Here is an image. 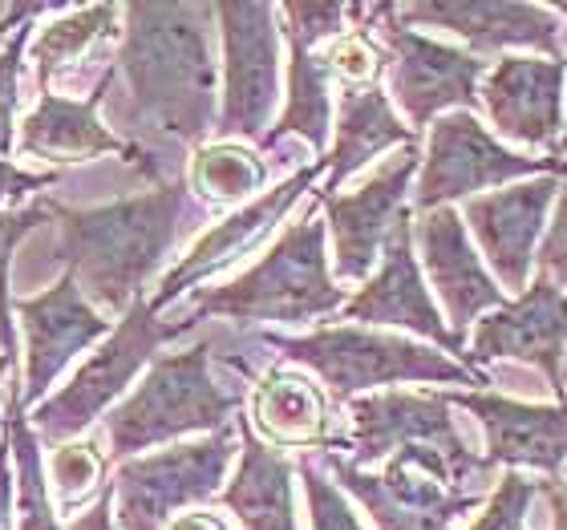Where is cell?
<instances>
[{
	"label": "cell",
	"instance_id": "cell-1",
	"mask_svg": "<svg viewBox=\"0 0 567 530\" xmlns=\"http://www.w3.org/2000/svg\"><path fill=\"white\" fill-rule=\"evenodd\" d=\"M49 215L61 227V263L85 300L126 316L166 251L175 248L190 219L207 215V207H195L183 183H158L154 190L106 207H61L49 199Z\"/></svg>",
	"mask_w": 567,
	"mask_h": 530
},
{
	"label": "cell",
	"instance_id": "cell-2",
	"mask_svg": "<svg viewBox=\"0 0 567 530\" xmlns=\"http://www.w3.org/2000/svg\"><path fill=\"white\" fill-rule=\"evenodd\" d=\"M118 70L146 131L199 150L215 114V4H126Z\"/></svg>",
	"mask_w": 567,
	"mask_h": 530
},
{
	"label": "cell",
	"instance_id": "cell-3",
	"mask_svg": "<svg viewBox=\"0 0 567 530\" xmlns=\"http://www.w3.org/2000/svg\"><path fill=\"white\" fill-rule=\"evenodd\" d=\"M324 236H329V224H320L308 211L264 251L256 268H248L224 288H199L190 304L199 316H224L236 324H260V320L308 324V320L344 312L353 295L332 280Z\"/></svg>",
	"mask_w": 567,
	"mask_h": 530
},
{
	"label": "cell",
	"instance_id": "cell-4",
	"mask_svg": "<svg viewBox=\"0 0 567 530\" xmlns=\"http://www.w3.org/2000/svg\"><path fill=\"white\" fill-rule=\"evenodd\" d=\"M244 409V393L212 373V341L187 353H158L142 385L106 413L110 458L131 461L138 449L166 446L187 434H219Z\"/></svg>",
	"mask_w": 567,
	"mask_h": 530
},
{
	"label": "cell",
	"instance_id": "cell-5",
	"mask_svg": "<svg viewBox=\"0 0 567 530\" xmlns=\"http://www.w3.org/2000/svg\"><path fill=\"white\" fill-rule=\"evenodd\" d=\"M268 349L288 361V365L312 368L332 401H349L361 389H381V385H402V381H442V385H491L486 373L458 365L442 356L437 349L390 336L361 324H341V329H317L308 336H264Z\"/></svg>",
	"mask_w": 567,
	"mask_h": 530
},
{
	"label": "cell",
	"instance_id": "cell-6",
	"mask_svg": "<svg viewBox=\"0 0 567 530\" xmlns=\"http://www.w3.org/2000/svg\"><path fill=\"white\" fill-rule=\"evenodd\" d=\"M190 324H195V320L166 324V320H158L151 300H138V304L118 320V329L106 336V344L65 381V389H58L53 397L41 401L33 409L37 437H41L45 446L78 441L102 413H110V405L126 393V385L138 377L142 368L158 361V349H163L166 341L183 336Z\"/></svg>",
	"mask_w": 567,
	"mask_h": 530
},
{
	"label": "cell",
	"instance_id": "cell-7",
	"mask_svg": "<svg viewBox=\"0 0 567 530\" xmlns=\"http://www.w3.org/2000/svg\"><path fill=\"white\" fill-rule=\"evenodd\" d=\"M349 17L361 21L365 33L378 29V45L390 58L393 102L414 126H434L450 106H458L462 114L478 110L483 102L478 82L486 77V61L402 24L393 17V4H349Z\"/></svg>",
	"mask_w": 567,
	"mask_h": 530
},
{
	"label": "cell",
	"instance_id": "cell-8",
	"mask_svg": "<svg viewBox=\"0 0 567 530\" xmlns=\"http://www.w3.org/2000/svg\"><path fill=\"white\" fill-rule=\"evenodd\" d=\"M353 434L344 437V449H353L357 466L393 458L398 449H430L446 461L458 490L483 495V482H491L495 461L478 458L471 441L458 434L450 417V401L442 393H373V397L349 401Z\"/></svg>",
	"mask_w": 567,
	"mask_h": 530
},
{
	"label": "cell",
	"instance_id": "cell-9",
	"mask_svg": "<svg viewBox=\"0 0 567 530\" xmlns=\"http://www.w3.org/2000/svg\"><path fill=\"white\" fill-rule=\"evenodd\" d=\"M236 446L239 425L231 422L227 429L207 434L203 441L122 461L114 470L118 530H166V522L175 519L178 510L219 502Z\"/></svg>",
	"mask_w": 567,
	"mask_h": 530
},
{
	"label": "cell",
	"instance_id": "cell-10",
	"mask_svg": "<svg viewBox=\"0 0 567 530\" xmlns=\"http://www.w3.org/2000/svg\"><path fill=\"white\" fill-rule=\"evenodd\" d=\"M324 466L378 530H450V522L483 502V495L458 490L450 466L430 449H398L385 470H365L344 454H324Z\"/></svg>",
	"mask_w": 567,
	"mask_h": 530
},
{
	"label": "cell",
	"instance_id": "cell-11",
	"mask_svg": "<svg viewBox=\"0 0 567 530\" xmlns=\"http://www.w3.org/2000/svg\"><path fill=\"white\" fill-rule=\"evenodd\" d=\"M564 170L567 158H527V154L507 150L474 114L454 110L430 126L414 202L422 211H437L454 199H478V190L486 187H503V183L532 175H564Z\"/></svg>",
	"mask_w": 567,
	"mask_h": 530
},
{
	"label": "cell",
	"instance_id": "cell-12",
	"mask_svg": "<svg viewBox=\"0 0 567 530\" xmlns=\"http://www.w3.org/2000/svg\"><path fill=\"white\" fill-rule=\"evenodd\" d=\"M224 33V110L219 142L268 138L276 97H280V9L276 4H215Z\"/></svg>",
	"mask_w": 567,
	"mask_h": 530
},
{
	"label": "cell",
	"instance_id": "cell-13",
	"mask_svg": "<svg viewBox=\"0 0 567 530\" xmlns=\"http://www.w3.org/2000/svg\"><path fill=\"white\" fill-rule=\"evenodd\" d=\"M422 154L417 146H405L393 158H385L378 175L361 183L349 195H324L317 190V202L329 215L332 256H337V280L361 283L373 271V260L390 243L393 227L410 219V183L417 175Z\"/></svg>",
	"mask_w": 567,
	"mask_h": 530
},
{
	"label": "cell",
	"instance_id": "cell-14",
	"mask_svg": "<svg viewBox=\"0 0 567 530\" xmlns=\"http://www.w3.org/2000/svg\"><path fill=\"white\" fill-rule=\"evenodd\" d=\"M12 312L24 329V381L21 405H33L49 393V385L65 373L73 356L94 341L110 336V320L82 295L70 271L41 295L12 300Z\"/></svg>",
	"mask_w": 567,
	"mask_h": 530
},
{
	"label": "cell",
	"instance_id": "cell-15",
	"mask_svg": "<svg viewBox=\"0 0 567 530\" xmlns=\"http://www.w3.org/2000/svg\"><path fill=\"white\" fill-rule=\"evenodd\" d=\"M564 356H567V295L551 280H539L519 295L495 308L474 324L466 368L486 361H523L547 377V385L564 397Z\"/></svg>",
	"mask_w": 567,
	"mask_h": 530
},
{
	"label": "cell",
	"instance_id": "cell-16",
	"mask_svg": "<svg viewBox=\"0 0 567 530\" xmlns=\"http://www.w3.org/2000/svg\"><path fill=\"white\" fill-rule=\"evenodd\" d=\"M393 17L402 24H430L462 37L478 53H503V49H535L551 61H564L567 29L544 4L523 0H434V4H393Z\"/></svg>",
	"mask_w": 567,
	"mask_h": 530
},
{
	"label": "cell",
	"instance_id": "cell-17",
	"mask_svg": "<svg viewBox=\"0 0 567 530\" xmlns=\"http://www.w3.org/2000/svg\"><path fill=\"white\" fill-rule=\"evenodd\" d=\"M559 187H564L559 175H547L535 183L495 190V195L466 199V207H462V219L471 224L478 248L503 280V292H515V300L532 288V263L539 256L535 243L544 236L547 207L556 202Z\"/></svg>",
	"mask_w": 567,
	"mask_h": 530
},
{
	"label": "cell",
	"instance_id": "cell-18",
	"mask_svg": "<svg viewBox=\"0 0 567 530\" xmlns=\"http://www.w3.org/2000/svg\"><path fill=\"white\" fill-rule=\"evenodd\" d=\"M320 170H329V158H317L312 166H300L288 183L264 190L260 199H251L248 207H236L227 219H219V224H215L212 231H207V236H203L199 243H195V248L163 276L158 292L151 295L154 312L166 308L171 300H178V295L187 292V288H195V283L212 280L215 271L231 268V263H236L239 256H248L251 248H260L264 239H268V231L280 224L284 215L292 211V202L317 183Z\"/></svg>",
	"mask_w": 567,
	"mask_h": 530
},
{
	"label": "cell",
	"instance_id": "cell-19",
	"mask_svg": "<svg viewBox=\"0 0 567 530\" xmlns=\"http://www.w3.org/2000/svg\"><path fill=\"white\" fill-rule=\"evenodd\" d=\"M344 320H349V324H361V329L390 324V329L417 332L425 341L442 344L446 353L466 356V344L446 329V320H442L434 295H430V288H425V280H422L410 219H402V224L393 227L390 243L381 251L378 276L365 280V288L344 304Z\"/></svg>",
	"mask_w": 567,
	"mask_h": 530
},
{
	"label": "cell",
	"instance_id": "cell-20",
	"mask_svg": "<svg viewBox=\"0 0 567 530\" xmlns=\"http://www.w3.org/2000/svg\"><path fill=\"white\" fill-rule=\"evenodd\" d=\"M564 82L567 61L503 58L486 70L478 97L503 138L532 146V150H556L567 131Z\"/></svg>",
	"mask_w": 567,
	"mask_h": 530
},
{
	"label": "cell",
	"instance_id": "cell-21",
	"mask_svg": "<svg viewBox=\"0 0 567 530\" xmlns=\"http://www.w3.org/2000/svg\"><path fill=\"white\" fill-rule=\"evenodd\" d=\"M114 73L118 65H110L102 77L94 82V94L85 102H73V97L61 94H41L29 118L21 122V138H17V150L24 158H49V163H85L94 154H122L126 163H134L142 175L158 183V163L151 154L134 146V142L118 138L114 131H106L97 122V106L106 102L110 85H114Z\"/></svg>",
	"mask_w": 567,
	"mask_h": 530
},
{
	"label": "cell",
	"instance_id": "cell-22",
	"mask_svg": "<svg viewBox=\"0 0 567 530\" xmlns=\"http://www.w3.org/2000/svg\"><path fill=\"white\" fill-rule=\"evenodd\" d=\"M442 397L478 417L486 434V458L495 466H527V470L559 478L567 461V401L527 405V401H511L486 389L442 393Z\"/></svg>",
	"mask_w": 567,
	"mask_h": 530
},
{
	"label": "cell",
	"instance_id": "cell-23",
	"mask_svg": "<svg viewBox=\"0 0 567 530\" xmlns=\"http://www.w3.org/2000/svg\"><path fill=\"white\" fill-rule=\"evenodd\" d=\"M417 248H422L425 276L437 288V295L446 300L450 324H454L458 341L486 308L495 312V308L507 304V292L483 268L478 251L471 248V236H466V219L454 207H437V211L422 215Z\"/></svg>",
	"mask_w": 567,
	"mask_h": 530
},
{
	"label": "cell",
	"instance_id": "cell-24",
	"mask_svg": "<svg viewBox=\"0 0 567 530\" xmlns=\"http://www.w3.org/2000/svg\"><path fill=\"white\" fill-rule=\"evenodd\" d=\"M329 389L292 365H272L260 373L248 397V422L260 441L272 449H344V437L332 434Z\"/></svg>",
	"mask_w": 567,
	"mask_h": 530
},
{
	"label": "cell",
	"instance_id": "cell-25",
	"mask_svg": "<svg viewBox=\"0 0 567 530\" xmlns=\"http://www.w3.org/2000/svg\"><path fill=\"white\" fill-rule=\"evenodd\" d=\"M239 425V466L236 478L224 486L219 507L236 515L244 530H300L296 527L292 478L296 466L280 449L256 437L248 417H236Z\"/></svg>",
	"mask_w": 567,
	"mask_h": 530
},
{
	"label": "cell",
	"instance_id": "cell-26",
	"mask_svg": "<svg viewBox=\"0 0 567 530\" xmlns=\"http://www.w3.org/2000/svg\"><path fill=\"white\" fill-rule=\"evenodd\" d=\"M405 150L417 146V134L405 126L390 106V94L373 85H344L341 110H337V142L329 154V178H324V195H337L344 178H353L365 163H373L385 150Z\"/></svg>",
	"mask_w": 567,
	"mask_h": 530
},
{
	"label": "cell",
	"instance_id": "cell-27",
	"mask_svg": "<svg viewBox=\"0 0 567 530\" xmlns=\"http://www.w3.org/2000/svg\"><path fill=\"white\" fill-rule=\"evenodd\" d=\"M288 102H284V114L276 122L268 138L260 142L264 150H272L280 146L288 134L296 138H305L320 158H329L324 154V142H329V126H332V73L324 65V53L317 49L300 45V41H288Z\"/></svg>",
	"mask_w": 567,
	"mask_h": 530
},
{
	"label": "cell",
	"instance_id": "cell-28",
	"mask_svg": "<svg viewBox=\"0 0 567 530\" xmlns=\"http://www.w3.org/2000/svg\"><path fill=\"white\" fill-rule=\"evenodd\" d=\"M118 4H85V9H65L58 21L41 24V33L33 41L41 94H53L61 70H70L73 61H82L85 53H94V45L118 33Z\"/></svg>",
	"mask_w": 567,
	"mask_h": 530
},
{
	"label": "cell",
	"instance_id": "cell-29",
	"mask_svg": "<svg viewBox=\"0 0 567 530\" xmlns=\"http://www.w3.org/2000/svg\"><path fill=\"white\" fill-rule=\"evenodd\" d=\"M21 381H9V417L4 434L12 441V461H17V530H61L58 510L49 502V470L41 461V437L24 417Z\"/></svg>",
	"mask_w": 567,
	"mask_h": 530
},
{
	"label": "cell",
	"instance_id": "cell-30",
	"mask_svg": "<svg viewBox=\"0 0 567 530\" xmlns=\"http://www.w3.org/2000/svg\"><path fill=\"white\" fill-rule=\"evenodd\" d=\"M190 187L212 207H248L260 199L256 190L268 187V163L239 142H207L190 158Z\"/></svg>",
	"mask_w": 567,
	"mask_h": 530
},
{
	"label": "cell",
	"instance_id": "cell-31",
	"mask_svg": "<svg viewBox=\"0 0 567 530\" xmlns=\"http://www.w3.org/2000/svg\"><path fill=\"white\" fill-rule=\"evenodd\" d=\"M106 474V454L97 449V441L90 437H78V441H65V446L53 449L49 458V482L58 486V495L65 507H78Z\"/></svg>",
	"mask_w": 567,
	"mask_h": 530
},
{
	"label": "cell",
	"instance_id": "cell-32",
	"mask_svg": "<svg viewBox=\"0 0 567 530\" xmlns=\"http://www.w3.org/2000/svg\"><path fill=\"white\" fill-rule=\"evenodd\" d=\"M45 219H53L49 215V199H37L29 202V207H21V211H0V353H17V332H12V320H9V263H12V251H17V243H21L33 227H41Z\"/></svg>",
	"mask_w": 567,
	"mask_h": 530
},
{
	"label": "cell",
	"instance_id": "cell-33",
	"mask_svg": "<svg viewBox=\"0 0 567 530\" xmlns=\"http://www.w3.org/2000/svg\"><path fill=\"white\" fill-rule=\"evenodd\" d=\"M324 65H329L332 82L341 85H373L381 73L390 70V58L385 49L365 33V29H349L329 45L324 53Z\"/></svg>",
	"mask_w": 567,
	"mask_h": 530
},
{
	"label": "cell",
	"instance_id": "cell-34",
	"mask_svg": "<svg viewBox=\"0 0 567 530\" xmlns=\"http://www.w3.org/2000/svg\"><path fill=\"white\" fill-rule=\"evenodd\" d=\"M296 474H300V486H305V498H308V527L312 530H365L361 519L353 515V507H349V498L341 495V486L329 482L317 461L300 458L296 461Z\"/></svg>",
	"mask_w": 567,
	"mask_h": 530
},
{
	"label": "cell",
	"instance_id": "cell-35",
	"mask_svg": "<svg viewBox=\"0 0 567 530\" xmlns=\"http://www.w3.org/2000/svg\"><path fill=\"white\" fill-rule=\"evenodd\" d=\"M544 495V482H527L523 474H503L483 515L471 522V530H527V510L535 498Z\"/></svg>",
	"mask_w": 567,
	"mask_h": 530
},
{
	"label": "cell",
	"instance_id": "cell-36",
	"mask_svg": "<svg viewBox=\"0 0 567 530\" xmlns=\"http://www.w3.org/2000/svg\"><path fill=\"white\" fill-rule=\"evenodd\" d=\"M37 24H17V33L0 49V158L17 146V102H21V65L24 45L33 37Z\"/></svg>",
	"mask_w": 567,
	"mask_h": 530
},
{
	"label": "cell",
	"instance_id": "cell-37",
	"mask_svg": "<svg viewBox=\"0 0 567 530\" xmlns=\"http://www.w3.org/2000/svg\"><path fill=\"white\" fill-rule=\"evenodd\" d=\"M344 17H349V4H280L284 37L308 49H317L329 37H341Z\"/></svg>",
	"mask_w": 567,
	"mask_h": 530
},
{
	"label": "cell",
	"instance_id": "cell-38",
	"mask_svg": "<svg viewBox=\"0 0 567 530\" xmlns=\"http://www.w3.org/2000/svg\"><path fill=\"white\" fill-rule=\"evenodd\" d=\"M539 271H544V280H551L556 288H567V183L559 187V211H556V224L547 227V239L539 256H535Z\"/></svg>",
	"mask_w": 567,
	"mask_h": 530
},
{
	"label": "cell",
	"instance_id": "cell-39",
	"mask_svg": "<svg viewBox=\"0 0 567 530\" xmlns=\"http://www.w3.org/2000/svg\"><path fill=\"white\" fill-rule=\"evenodd\" d=\"M58 183V170H21V166H12L9 158H0V202H17L24 195H33V190H45Z\"/></svg>",
	"mask_w": 567,
	"mask_h": 530
},
{
	"label": "cell",
	"instance_id": "cell-40",
	"mask_svg": "<svg viewBox=\"0 0 567 530\" xmlns=\"http://www.w3.org/2000/svg\"><path fill=\"white\" fill-rule=\"evenodd\" d=\"M65 530H118V519H114V482L102 486L94 498V507L82 510Z\"/></svg>",
	"mask_w": 567,
	"mask_h": 530
},
{
	"label": "cell",
	"instance_id": "cell-41",
	"mask_svg": "<svg viewBox=\"0 0 567 530\" xmlns=\"http://www.w3.org/2000/svg\"><path fill=\"white\" fill-rule=\"evenodd\" d=\"M9 434H0V530H12V515H17V474L9 470Z\"/></svg>",
	"mask_w": 567,
	"mask_h": 530
},
{
	"label": "cell",
	"instance_id": "cell-42",
	"mask_svg": "<svg viewBox=\"0 0 567 530\" xmlns=\"http://www.w3.org/2000/svg\"><path fill=\"white\" fill-rule=\"evenodd\" d=\"M166 530H231V522L219 519V515H207V510H195V515H178V519H171Z\"/></svg>",
	"mask_w": 567,
	"mask_h": 530
},
{
	"label": "cell",
	"instance_id": "cell-43",
	"mask_svg": "<svg viewBox=\"0 0 567 530\" xmlns=\"http://www.w3.org/2000/svg\"><path fill=\"white\" fill-rule=\"evenodd\" d=\"M544 495L551 498V515H556V530H567V478L544 482Z\"/></svg>",
	"mask_w": 567,
	"mask_h": 530
},
{
	"label": "cell",
	"instance_id": "cell-44",
	"mask_svg": "<svg viewBox=\"0 0 567 530\" xmlns=\"http://www.w3.org/2000/svg\"><path fill=\"white\" fill-rule=\"evenodd\" d=\"M12 368H17V356L0 353V401H4V377H12Z\"/></svg>",
	"mask_w": 567,
	"mask_h": 530
},
{
	"label": "cell",
	"instance_id": "cell-45",
	"mask_svg": "<svg viewBox=\"0 0 567 530\" xmlns=\"http://www.w3.org/2000/svg\"><path fill=\"white\" fill-rule=\"evenodd\" d=\"M551 12H556V17H564V21H567V4H551Z\"/></svg>",
	"mask_w": 567,
	"mask_h": 530
},
{
	"label": "cell",
	"instance_id": "cell-46",
	"mask_svg": "<svg viewBox=\"0 0 567 530\" xmlns=\"http://www.w3.org/2000/svg\"><path fill=\"white\" fill-rule=\"evenodd\" d=\"M564 134H567V131H564Z\"/></svg>",
	"mask_w": 567,
	"mask_h": 530
}]
</instances>
